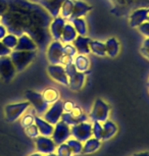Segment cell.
<instances>
[{
  "mask_svg": "<svg viewBox=\"0 0 149 156\" xmlns=\"http://www.w3.org/2000/svg\"><path fill=\"white\" fill-rule=\"evenodd\" d=\"M36 51H17L12 50L9 54V57L12 61L14 67L16 69V73L23 72L25 69L30 66L33 62V60L36 58Z\"/></svg>",
  "mask_w": 149,
  "mask_h": 156,
  "instance_id": "6da1fadb",
  "label": "cell"
},
{
  "mask_svg": "<svg viewBox=\"0 0 149 156\" xmlns=\"http://www.w3.org/2000/svg\"><path fill=\"white\" fill-rule=\"evenodd\" d=\"M109 111H110L109 105L103 99L97 98L95 100L92 111L90 113V119H92V122H104L108 119Z\"/></svg>",
  "mask_w": 149,
  "mask_h": 156,
  "instance_id": "7a4b0ae2",
  "label": "cell"
},
{
  "mask_svg": "<svg viewBox=\"0 0 149 156\" xmlns=\"http://www.w3.org/2000/svg\"><path fill=\"white\" fill-rule=\"evenodd\" d=\"M26 98L30 103V105H33L35 111L38 114H44L46 110L50 106V104H48L46 102L42 93L34 92V91H27L26 92Z\"/></svg>",
  "mask_w": 149,
  "mask_h": 156,
  "instance_id": "3957f363",
  "label": "cell"
},
{
  "mask_svg": "<svg viewBox=\"0 0 149 156\" xmlns=\"http://www.w3.org/2000/svg\"><path fill=\"white\" fill-rule=\"evenodd\" d=\"M72 136L71 133V126L63 122L62 120H59L56 125H54L53 133L51 135V139L54 141L56 145H60V144L66 142Z\"/></svg>",
  "mask_w": 149,
  "mask_h": 156,
  "instance_id": "277c9868",
  "label": "cell"
},
{
  "mask_svg": "<svg viewBox=\"0 0 149 156\" xmlns=\"http://www.w3.org/2000/svg\"><path fill=\"white\" fill-rule=\"evenodd\" d=\"M72 137L80 142H86L92 137V123L88 122H80L71 126Z\"/></svg>",
  "mask_w": 149,
  "mask_h": 156,
  "instance_id": "5b68a950",
  "label": "cell"
},
{
  "mask_svg": "<svg viewBox=\"0 0 149 156\" xmlns=\"http://www.w3.org/2000/svg\"><path fill=\"white\" fill-rule=\"evenodd\" d=\"M63 113V102L61 100H57L56 102L52 103L49 108L46 110V112L43 114V119L47 120L52 126L56 123L61 119Z\"/></svg>",
  "mask_w": 149,
  "mask_h": 156,
  "instance_id": "8992f818",
  "label": "cell"
},
{
  "mask_svg": "<svg viewBox=\"0 0 149 156\" xmlns=\"http://www.w3.org/2000/svg\"><path fill=\"white\" fill-rule=\"evenodd\" d=\"M63 122H66V125L69 126H76L80 122H87V115L84 113V111L82 110V108L78 105L73 108L72 111L69 112H63L62 116H61V119Z\"/></svg>",
  "mask_w": 149,
  "mask_h": 156,
  "instance_id": "52a82bcc",
  "label": "cell"
},
{
  "mask_svg": "<svg viewBox=\"0 0 149 156\" xmlns=\"http://www.w3.org/2000/svg\"><path fill=\"white\" fill-rule=\"evenodd\" d=\"M63 44L58 40H53L49 44L46 51V56L49 64H60L62 57Z\"/></svg>",
  "mask_w": 149,
  "mask_h": 156,
  "instance_id": "ba28073f",
  "label": "cell"
},
{
  "mask_svg": "<svg viewBox=\"0 0 149 156\" xmlns=\"http://www.w3.org/2000/svg\"><path fill=\"white\" fill-rule=\"evenodd\" d=\"M30 107L29 101L16 103V104H9L5 107V115L8 122H16L20 116L24 114V112Z\"/></svg>",
  "mask_w": 149,
  "mask_h": 156,
  "instance_id": "9c48e42d",
  "label": "cell"
},
{
  "mask_svg": "<svg viewBox=\"0 0 149 156\" xmlns=\"http://www.w3.org/2000/svg\"><path fill=\"white\" fill-rule=\"evenodd\" d=\"M47 73L49 76L56 83L69 86V76L66 75L65 66L61 64H49L47 67Z\"/></svg>",
  "mask_w": 149,
  "mask_h": 156,
  "instance_id": "30bf717a",
  "label": "cell"
},
{
  "mask_svg": "<svg viewBox=\"0 0 149 156\" xmlns=\"http://www.w3.org/2000/svg\"><path fill=\"white\" fill-rule=\"evenodd\" d=\"M16 69L9 56L0 57V78L4 82H10L14 78Z\"/></svg>",
  "mask_w": 149,
  "mask_h": 156,
  "instance_id": "8fae6325",
  "label": "cell"
},
{
  "mask_svg": "<svg viewBox=\"0 0 149 156\" xmlns=\"http://www.w3.org/2000/svg\"><path fill=\"white\" fill-rule=\"evenodd\" d=\"M36 148L42 154H49L53 153L56 150V144L49 137L38 136L36 138Z\"/></svg>",
  "mask_w": 149,
  "mask_h": 156,
  "instance_id": "7c38bea8",
  "label": "cell"
},
{
  "mask_svg": "<svg viewBox=\"0 0 149 156\" xmlns=\"http://www.w3.org/2000/svg\"><path fill=\"white\" fill-rule=\"evenodd\" d=\"M37 48V43L35 42L33 38L28 34H23L19 36L17 44L14 50H17V51H36Z\"/></svg>",
  "mask_w": 149,
  "mask_h": 156,
  "instance_id": "4fadbf2b",
  "label": "cell"
},
{
  "mask_svg": "<svg viewBox=\"0 0 149 156\" xmlns=\"http://www.w3.org/2000/svg\"><path fill=\"white\" fill-rule=\"evenodd\" d=\"M149 8H138L134 10L129 16V25L131 28H138L143 23L147 22Z\"/></svg>",
  "mask_w": 149,
  "mask_h": 156,
  "instance_id": "5bb4252c",
  "label": "cell"
},
{
  "mask_svg": "<svg viewBox=\"0 0 149 156\" xmlns=\"http://www.w3.org/2000/svg\"><path fill=\"white\" fill-rule=\"evenodd\" d=\"M66 23V20L63 19L62 16H56L53 17L49 25V33H50L52 39L60 41L61 34H62L63 28Z\"/></svg>",
  "mask_w": 149,
  "mask_h": 156,
  "instance_id": "9a60e30c",
  "label": "cell"
},
{
  "mask_svg": "<svg viewBox=\"0 0 149 156\" xmlns=\"http://www.w3.org/2000/svg\"><path fill=\"white\" fill-rule=\"evenodd\" d=\"M92 6L87 2L83 1V0H75V6L74 11L71 16V19L69 20V22H71L72 20L77 19V17H84L88 14L90 11L92 10Z\"/></svg>",
  "mask_w": 149,
  "mask_h": 156,
  "instance_id": "2e32d148",
  "label": "cell"
},
{
  "mask_svg": "<svg viewBox=\"0 0 149 156\" xmlns=\"http://www.w3.org/2000/svg\"><path fill=\"white\" fill-rule=\"evenodd\" d=\"M92 39H90L87 36H77L76 40L73 42V45L75 46V48L77 49L78 54H84L88 55L91 53V50H90V42Z\"/></svg>",
  "mask_w": 149,
  "mask_h": 156,
  "instance_id": "e0dca14e",
  "label": "cell"
},
{
  "mask_svg": "<svg viewBox=\"0 0 149 156\" xmlns=\"http://www.w3.org/2000/svg\"><path fill=\"white\" fill-rule=\"evenodd\" d=\"M65 0H42V6L51 17L60 16V8Z\"/></svg>",
  "mask_w": 149,
  "mask_h": 156,
  "instance_id": "ac0fdd59",
  "label": "cell"
},
{
  "mask_svg": "<svg viewBox=\"0 0 149 156\" xmlns=\"http://www.w3.org/2000/svg\"><path fill=\"white\" fill-rule=\"evenodd\" d=\"M85 80H86V73L77 72L69 78L68 87H69V89L73 91H80L84 87Z\"/></svg>",
  "mask_w": 149,
  "mask_h": 156,
  "instance_id": "d6986e66",
  "label": "cell"
},
{
  "mask_svg": "<svg viewBox=\"0 0 149 156\" xmlns=\"http://www.w3.org/2000/svg\"><path fill=\"white\" fill-rule=\"evenodd\" d=\"M35 125L37 126L38 131L41 136L45 137H50L52 133H53L54 126H52L51 123H49L47 120L40 116H35Z\"/></svg>",
  "mask_w": 149,
  "mask_h": 156,
  "instance_id": "ffe728a7",
  "label": "cell"
},
{
  "mask_svg": "<svg viewBox=\"0 0 149 156\" xmlns=\"http://www.w3.org/2000/svg\"><path fill=\"white\" fill-rule=\"evenodd\" d=\"M78 34L77 31L75 30L74 26L71 23H66L65 28H63L62 34L60 37V42L62 44H73V42L76 40Z\"/></svg>",
  "mask_w": 149,
  "mask_h": 156,
  "instance_id": "44dd1931",
  "label": "cell"
},
{
  "mask_svg": "<svg viewBox=\"0 0 149 156\" xmlns=\"http://www.w3.org/2000/svg\"><path fill=\"white\" fill-rule=\"evenodd\" d=\"M74 64L77 69L78 72L87 73L90 70V66H91V61H90L89 57L84 54H77L74 58Z\"/></svg>",
  "mask_w": 149,
  "mask_h": 156,
  "instance_id": "7402d4cb",
  "label": "cell"
},
{
  "mask_svg": "<svg viewBox=\"0 0 149 156\" xmlns=\"http://www.w3.org/2000/svg\"><path fill=\"white\" fill-rule=\"evenodd\" d=\"M78 54L77 49L73 44H63L62 48V57H61V66H66L74 61V58Z\"/></svg>",
  "mask_w": 149,
  "mask_h": 156,
  "instance_id": "603a6c76",
  "label": "cell"
},
{
  "mask_svg": "<svg viewBox=\"0 0 149 156\" xmlns=\"http://www.w3.org/2000/svg\"><path fill=\"white\" fill-rule=\"evenodd\" d=\"M105 48H106V55L112 58H115L119 55L121 45L116 38L112 37L105 41Z\"/></svg>",
  "mask_w": 149,
  "mask_h": 156,
  "instance_id": "cb8c5ba5",
  "label": "cell"
},
{
  "mask_svg": "<svg viewBox=\"0 0 149 156\" xmlns=\"http://www.w3.org/2000/svg\"><path fill=\"white\" fill-rule=\"evenodd\" d=\"M102 128H103V136H102V141H107L115 137V135L118 132V126L113 122L107 119L106 122H102Z\"/></svg>",
  "mask_w": 149,
  "mask_h": 156,
  "instance_id": "d4e9b609",
  "label": "cell"
},
{
  "mask_svg": "<svg viewBox=\"0 0 149 156\" xmlns=\"http://www.w3.org/2000/svg\"><path fill=\"white\" fill-rule=\"evenodd\" d=\"M101 147V141L96 139L94 137H91L85 142L83 145V150H82V154H92L96 152Z\"/></svg>",
  "mask_w": 149,
  "mask_h": 156,
  "instance_id": "484cf974",
  "label": "cell"
},
{
  "mask_svg": "<svg viewBox=\"0 0 149 156\" xmlns=\"http://www.w3.org/2000/svg\"><path fill=\"white\" fill-rule=\"evenodd\" d=\"M71 23L74 26L75 30L77 31L79 36H87L88 34V26L84 17H77L71 20Z\"/></svg>",
  "mask_w": 149,
  "mask_h": 156,
  "instance_id": "4316f807",
  "label": "cell"
},
{
  "mask_svg": "<svg viewBox=\"0 0 149 156\" xmlns=\"http://www.w3.org/2000/svg\"><path fill=\"white\" fill-rule=\"evenodd\" d=\"M90 50H91L93 54L97 55L99 57L106 56L105 43L101 42L99 40H91V42H90Z\"/></svg>",
  "mask_w": 149,
  "mask_h": 156,
  "instance_id": "83f0119b",
  "label": "cell"
},
{
  "mask_svg": "<svg viewBox=\"0 0 149 156\" xmlns=\"http://www.w3.org/2000/svg\"><path fill=\"white\" fill-rule=\"evenodd\" d=\"M74 6L75 0H65L60 8V16H62L65 20H69L71 19L73 11H74Z\"/></svg>",
  "mask_w": 149,
  "mask_h": 156,
  "instance_id": "f1b7e54d",
  "label": "cell"
},
{
  "mask_svg": "<svg viewBox=\"0 0 149 156\" xmlns=\"http://www.w3.org/2000/svg\"><path fill=\"white\" fill-rule=\"evenodd\" d=\"M42 95L44 97V99L46 100V102L50 105L52 103L56 102L57 100H59V93H58V91L56 89H54V88H47V89H45L43 91Z\"/></svg>",
  "mask_w": 149,
  "mask_h": 156,
  "instance_id": "f546056e",
  "label": "cell"
},
{
  "mask_svg": "<svg viewBox=\"0 0 149 156\" xmlns=\"http://www.w3.org/2000/svg\"><path fill=\"white\" fill-rule=\"evenodd\" d=\"M66 143L69 145L73 154L78 155V154H81L82 153V150H83V144H82V142H80V141H78L77 139H75V138H73V139H69Z\"/></svg>",
  "mask_w": 149,
  "mask_h": 156,
  "instance_id": "4dcf8cb0",
  "label": "cell"
},
{
  "mask_svg": "<svg viewBox=\"0 0 149 156\" xmlns=\"http://www.w3.org/2000/svg\"><path fill=\"white\" fill-rule=\"evenodd\" d=\"M17 39H19V37L16 36L14 34L10 33V34H7L1 41H2V43L6 47H8L10 50H14L17 44Z\"/></svg>",
  "mask_w": 149,
  "mask_h": 156,
  "instance_id": "1f68e13d",
  "label": "cell"
},
{
  "mask_svg": "<svg viewBox=\"0 0 149 156\" xmlns=\"http://www.w3.org/2000/svg\"><path fill=\"white\" fill-rule=\"evenodd\" d=\"M92 136L96 139L102 141L103 136V128H102V122H93L92 123Z\"/></svg>",
  "mask_w": 149,
  "mask_h": 156,
  "instance_id": "d6a6232c",
  "label": "cell"
},
{
  "mask_svg": "<svg viewBox=\"0 0 149 156\" xmlns=\"http://www.w3.org/2000/svg\"><path fill=\"white\" fill-rule=\"evenodd\" d=\"M58 147H56V154L57 156H72V151L69 149V145L66 142L60 144V145H57Z\"/></svg>",
  "mask_w": 149,
  "mask_h": 156,
  "instance_id": "836d02e7",
  "label": "cell"
},
{
  "mask_svg": "<svg viewBox=\"0 0 149 156\" xmlns=\"http://www.w3.org/2000/svg\"><path fill=\"white\" fill-rule=\"evenodd\" d=\"M25 131H26V134H27L30 138H37L40 135L37 126L35 125V123H33V125H31L29 126H26Z\"/></svg>",
  "mask_w": 149,
  "mask_h": 156,
  "instance_id": "e575fe53",
  "label": "cell"
},
{
  "mask_svg": "<svg viewBox=\"0 0 149 156\" xmlns=\"http://www.w3.org/2000/svg\"><path fill=\"white\" fill-rule=\"evenodd\" d=\"M33 123H35V116L32 115V114H25L22 117V126L24 128L33 125Z\"/></svg>",
  "mask_w": 149,
  "mask_h": 156,
  "instance_id": "d590c367",
  "label": "cell"
},
{
  "mask_svg": "<svg viewBox=\"0 0 149 156\" xmlns=\"http://www.w3.org/2000/svg\"><path fill=\"white\" fill-rule=\"evenodd\" d=\"M139 33L144 36L145 38H149V22H145L143 23L142 25H140L138 28Z\"/></svg>",
  "mask_w": 149,
  "mask_h": 156,
  "instance_id": "8d00e7d4",
  "label": "cell"
},
{
  "mask_svg": "<svg viewBox=\"0 0 149 156\" xmlns=\"http://www.w3.org/2000/svg\"><path fill=\"white\" fill-rule=\"evenodd\" d=\"M12 50H10L8 47H6L2 43V41L0 40V57H4V56H9V54L11 53Z\"/></svg>",
  "mask_w": 149,
  "mask_h": 156,
  "instance_id": "74e56055",
  "label": "cell"
},
{
  "mask_svg": "<svg viewBox=\"0 0 149 156\" xmlns=\"http://www.w3.org/2000/svg\"><path fill=\"white\" fill-rule=\"evenodd\" d=\"M76 106V104L73 101H66L63 102V112H69L73 110V108Z\"/></svg>",
  "mask_w": 149,
  "mask_h": 156,
  "instance_id": "f35d334b",
  "label": "cell"
},
{
  "mask_svg": "<svg viewBox=\"0 0 149 156\" xmlns=\"http://www.w3.org/2000/svg\"><path fill=\"white\" fill-rule=\"evenodd\" d=\"M7 35V29L4 25L0 23V40H2L3 38Z\"/></svg>",
  "mask_w": 149,
  "mask_h": 156,
  "instance_id": "ab89813d",
  "label": "cell"
},
{
  "mask_svg": "<svg viewBox=\"0 0 149 156\" xmlns=\"http://www.w3.org/2000/svg\"><path fill=\"white\" fill-rule=\"evenodd\" d=\"M140 53L142 54V56L146 58L147 60H149V49H146V48H140Z\"/></svg>",
  "mask_w": 149,
  "mask_h": 156,
  "instance_id": "60d3db41",
  "label": "cell"
},
{
  "mask_svg": "<svg viewBox=\"0 0 149 156\" xmlns=\"http://www.w3.org/2000/svg\"><path fill=\"white\" fill-rule=\"evenodd\" d=\"M142 48H146V49H149V38H145L142 42Z\"/></svg>",
  "mask_w": 149,
  "mask_h": 156,
  "instance_id": "b9f144b4",
  "label": "cell"
},
{
  "mask_svg": "<svg viewBox=\"0 0 149 156\" xmlns=\"http://www.w3.org/2000/svg\"><path fill=\"white\" fill-rule=\"evenodd\" d=\"M134 156H149V152H140L134 154Z\"/></svg>",
  "mask_w": 149,
  "mask_h": 156,
  "instance_id": "7bdbcfd3",
  "label": "cell"
},
{
  "mask_svg": "<svg viewBox=\"0 0 149 156\" xmlns=\"http://www.w3.org/2000/svg\"><path fill=\"white\" fill-rule=\"evenodd\" d=\"M45 156H57V154H56V153H49V154H46Z\"/></svg>",
  "mask_w": 149,
  "mask_h": 156,
  "instance_id": "ee69618b",
  "label": "cell"
},
{
  "mask_svg": "<svg viewBox=\"0 0 149 156\" xmlns=\"http://www.w3.org/2000/svg\"><path fill=\"white\" fill-rule=\"evenodd\" d=\"M30 156H42V155H41L40 153H35V154H32Z\"/></svg>",
  "mask_w": 149,
  "mask_h": 156,
  "instance_id": "f6af8a7d",
  "label": "cell"
},
{
  "mask_svg": "<svg viewBox=\"0 0 149 156\" xmlns=\"http://www.w3.org/2000/svg\"><path fill=\"white\" fill-rule=\"evenodd\" d=\"M147 86L149 87V79H148V82H147Z\"/></svg>",
  "mask_w": 149,
  "mask_h": 156,
  "instance_id": "bcb514c9",
  "label": "cell"
},
{
  "mask_svg": "<svg viewBox=\"0 0 149 156\" xmlns=\"http://www.w3.org/2000/svg\"><path fill=\"white\" fill-rule=\"evenodd\" d=\"M147 22H149V14H148V19H147Z\"/></svg>",
  "mask_w": 149,
  "mask_h": 156,
  "instance_id": "7dc6e473",
  "label": "cell"
},
{
  "mask_svg": "<svg viewBox=\"0 0 149 156\" xmlns=\"http://www.w3.org/2000/svg\"><path fill=\"white\" fill-rule=\"evenodd\" d=\"M148 92H149V87H148Z\"/></svg>",
  "mask_w": 149,
  "mask_h": 156,
  "instance_id": "c3c4849f",
  "label": "cell"
}]
</instances>
